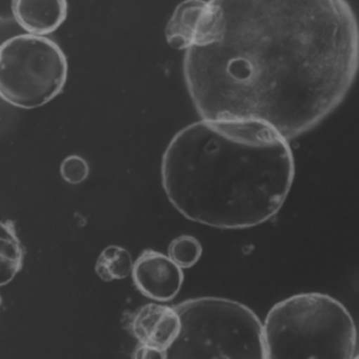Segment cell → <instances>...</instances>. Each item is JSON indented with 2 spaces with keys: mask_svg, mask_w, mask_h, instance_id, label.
Returning <instances> with one entry per match:
<instances>
[{
  "mask_svg": "<svg viewBox=\"0 0 359 359\" xmlns=\"http://www.w3.org/2000/svg\"><path fill=\"white\" fill-rule=\"evenodd\" d=\"M206 40L183 78L207 121H256L286 140L322 124L359 71V27L347 0H209Z\"/></svg>",
  "mask_w": 359,
  "mask_h": 359,
  "instance_id": "cell-1",
  "label": "cell"
},
{
  "mask_svg": "<svg viewBox=\"0 0 359 359\" xmlns=\"http://www.w3.org/2000/svg\"><path fill=\"white\" fill-rule=\"evenodd\" d=\"M160 174L168 200L185 219L240 230L280 212L295 162L290 142L267 124L200 120L173 137Z\"/></svg>",
  "mask_w": 359,
  "mask_h": 359,
  "instance_id": "cell-2",
  "label": "cell"
},
{
  "mask_svg": "<svg viewBox=\"0 0 359 359\" xmlns=\"http://www.w3.org/2000/svg\"><path fill=\"white\" fill-rule=\"evenodd\" d=\"M266 359H353L358 329L328 294L301 293L274 305L263 323Z\"/></svg>",
  "mask_w": 359,
  "mask_h": 359,
  "instance_id": "cell-3",
  "label": "cell"
},
{
  "mask_svg": "<svg viewBox=\"0 0 359 359\" xmlns=\"http://www.w3.org/2000/svg\"><path fill=\"white\" fill-rule=\"evenodd\" d=\"M174 307L181 329L166 359H266L263 324L248 306L204 297Z\"/></svg>",
  "mask_w": 359,
  "mask_h": 359,
  "instance_id": "cell-4",
  "label": "cell"
},
{
  "mask_svg": "<svg viewBox=\"0 0 359 359\" xmlns=\"http://www.w3.org/2000/svg\"><path fill=\"white\" fill-rule=\"evenodd\" d=\"M67 79L60 46L44 36L22 34L0 46V95L8 104L32 109L56 98Z\"/></svg>",
  "mask_w": 359,
  "mask_h": 359,
  "instance_id": "cell-5",
  "label": "cell"
},
{
  "mask_svg": "<svg viewBox=\"0 0 359 359\" xmlns=\"http://www.w3.org/2000/svg\"><path fill=\"white\" fill-rule=\"evenodd\" d=\"M132 280L137 290L155 302H171L183 287V269L169 255L145 249L135 261Z\"/></svg>",
  "mask_w": 359,
  "mask_h": 359,
  "instance_id": "cell-6",
  "label": "cell"
},
{
  "mask_svg": "<svg viewBox=\"0 0 359 359\" xmlns=\"http://www.w3.org/2000/svg\"><path fill=\"white\" fill-rule=\"evenodd\" d=\"M212 20V6L206 0H185L177 6L166 27L167 42L175 50H189L204 43Z\"/></svg>",
  "mask_w": 359,
  "mask_h": 359,
  "instance_id": "cell-7",
  "label": "cell"
},
{
  "mask_svg": "<svg viewBox=\"0 0 359 359\" xmlns=\"http://www.w3.org/2000/svg\"><path fill=\"white\" fill-rule=\"evenodd\" d=\"M130 329L139 344L167 350L181 332V316L175 307L147 304L137 310Z\"/></svg>",
  "mask_w": 359,
  "mask_h": 359,
  "instance_id": "cell-8",
  "label": "cell"
},
{
  "mask_svg": "<svg viewBox=\"0 0 359 359\" xmlns=\"http://www.w3.org/2000/svg\"><path fill=\"white\" fill-rule=\"evenodd\" d=\"M11 8L16 22L32 35L53 33L67 16V0H12Z\"/></svg>",
  "mask_w": 359,
  "mask_h": 359,
  "instance_id": "cell-9",
  "label": "cell"
},
{
  "mask_svg": "<svg viewBox=\"0 0 359 359\" xmlns=\"http://www.w3.org/2000/svg\"><path fill=\"white\" fill-rule=\"evenodd\" d=\"M25 250L17 236L12 221L1 222V255H0V284L6 286L20 271Z\"/></svg>",
  "mask_w": 359,
  "mask_h": 359,
  "instance_id": "cell-10",
  "label": "cell"
},
{
  "mask_svg": "<svg viewBox=\"0 0 359 359\" xmlns=\"http://www.w3.org/2000/svg\"><path fill=\"white\" fill-rule=\"evenodd\" d=\"M133 266L132 255L126 249L111 245L105 247L99 255L95 272L103 282H112L128 278L132 274Z\"/></svg>",
  "mask_w": 359,
  "mask_h": 359,
  "instance_id": "cell-11",
  "label": "cell"
},
{
  "mask_svg": "<svg viewBox=\"0 0 359 359\" xmlns=\"http://www.w3.org/2000/svg\"><path fill=\"white\" fill-rule=\"evenodd\" d=\"M168 255L181 269H189L202 257V246L194 236H181L169 245Z\"/></svg>",
  "mask_w": 359,
  "mask_h": 359,
  "instance_id": "cell-12",
  "label": "cell"
},
{
  "mask_svg": "<svg viewBox=\"0 0 359 359\" xmlns=\"http://www.w3.org/2000/svg\"><path fill=\"white\" fill-rule=\"evenodd\" d=\"M88 163L84 158L78 155H71L65 158L60 165V175L67 183L76 185L82 183L89 176Z\"/></svg>",
  "mask_w": 359,
  "mask_h": 359,
  "instance_id": "cell-13",
  "label": "cell"
},
{
  "mask_svg": "<svg viewBox=\"0 0 359 359\" xmlns=\"http://www.w3.org/2000/svg\"><path fill=\"white\" fill-rule=\"evenodd\" d=\"M166 350L139 344L133 351L132 359H166Z\"/></svg>",
  "mask_w": 359,
  "mask_h": 359,
  "instance_id": "cell-14",
  "label": "cell"
},
{
  "mask_svg": "<svg viewBox=\"0 0 359 359\" xmlns=\"http://www.w3.org/2000/svg\"><path fill=\"white\" fill-rule=\"evenodd\" d=\"M353 359H359V353L356 354L355 358H354Z\"/></svg>",
  "mask_w": 359,
  "mask_h": 359,
  "instance_id": "cell-15",
  "label": "cell"
}]
</instances>
